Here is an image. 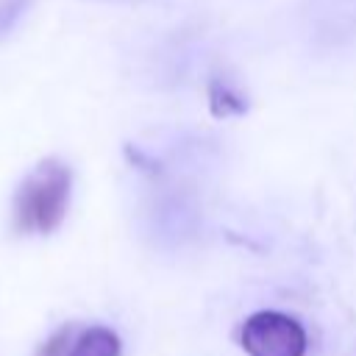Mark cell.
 Instances as JSON below:
<instances>
[{"instance_id": "4", "label": "cell", "mask_w": 356, "mask_h": 356, "mask_svg": "<svg viewBox=\"0 0 356 356\" xmlns=\"http://www.w3.org/2000/svg\"><path fill=\"white\" fill-rule=\"evenodd\" d=\"M209 103H211V114L214 117H231V114L245 111V100L239 95H234L225 83H217V81L209 89Z\"/></svg>"}, {"instance_id": "1", "label": "cell", "mask_w": 356, "mask_h": 356, "mask_svg": "<svg viewBox=\"0 0 356 356\" xmlns=\"http://www.w3.org/2000/svg\"><path fill=\"white\" fill-rule=\"evenodd\" d=\"M70 167L58 159H44L33 172L19 184L14 200L17 231L25 234H50L61 225L70 203Z\"/></svg>"}, {"instance_id": "6", "label": "cell", "mask_w": 356, "mask_h": 356, "mask_svg": "<svg viewBox=\"0 0 356 356\" xmlns=\"http://www.w3.org/2000/svg\"><path fill=\"white\" fill-rule=\"evenodd\" d=\"M31 0H0V36H6L17 22L19 17L28 11Z\"/></svg>"}, {"instance_id": "2", "label": "cell", "mask_w": 356, "mask_h": 356, "mask_svg": "<svg viewBox=\"0 0 356 356\" xmlns=\"http://www.w3.org/2000/svg\"><path fill=\"white\" fill-rule=\"evenodd\" d=\"M242 348L250 356H303V325L281 312H256L242 325Z\"/></svg>"}, {"instance_id": "3", "label": "cell", "mask_w": 356, "mask_h": 356, "mask_svg": "<svg viewBox=\"0 0 356 356\" xmlns=\"http://www.w3.org/2000/svg\"><path fill=\"white\" fill-rule=\"evenodd\" d=\"M70 356H120V339L111 328L92 325V328L75 334Z\"/></svg>"}, {"instance_id": "5", "label": "cell", "mask_w": 356, "mask_h": 356, "mask_svg": "<svg viewBox=\"0 0 356 356\" xmlns=\"http://www.w3.org/2000/svg\"><path fill=\"white\" fill-rule=\"evenodd\" d=\"M72 342H75V328H72V325H64V328H58V331L39 348V356H70Z\"/></svg>"}]
</instances>
